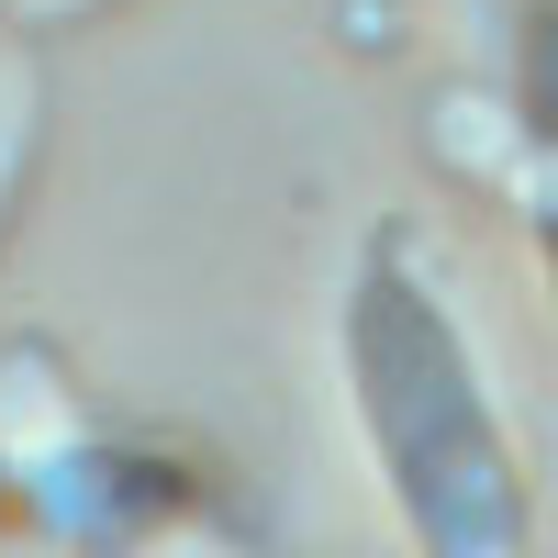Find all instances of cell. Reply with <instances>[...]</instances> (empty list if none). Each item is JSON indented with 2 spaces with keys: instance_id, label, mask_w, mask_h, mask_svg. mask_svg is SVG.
Returning a JSON list of instances; mask_svg holds the SVG:
<instances>
[{
  "instance_id": "cell-1",
  "label": "cell",
  "mask_w": 558,
  "mask_h": 558,
  "mask_svg": "<svg viewBox=\"0 0 558 558\" xmlns=\"http://www.w3.org/2000/svg\"><path fill=\"white\" fill-rule=\"evenodd\" d=\"M45 134H57V101H45V68L23 45H0V235L23 223L34 179H45Z\"/></svg>"
},
{
  "instance_id": "cell-2",
  "label": "cell",
  "mask_w": 558,
  "mask_h": 558,
  "mask_svg": "<svg viewBox=\"0 0 558 558\" xmlns=\"http://www.w3.org/2000/svg\"><path fill=\"white\" fill-rule=\"evenodd\" d=\"M12 12V34H78V23H101L112 0H0Z\"/></svg>"
}]
</instances>
